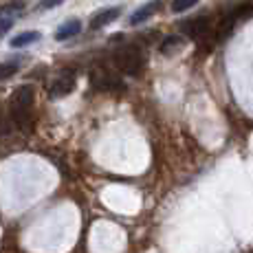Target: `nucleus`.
<instances>
[{
    "label": "nucleus",
    "instance_id": "f257e3e1",
    "mask_svg": "<svg viewBox=\"0 0 253 253\" xmlns=\"http://www.w3.org/2000/svg\"><path fill=\"white\" fill-rule=\"evenodd\" d=\"M11 119L20 130H31V110H33V88L31 86H20L11 95Z\"/></svg>",
    "mask_w": 253,
    "mask_h": 253
},
{
    "label": "nucleus",
    "instance_id": "f03ea898",
    "mask_svg": "<svg viewBox=\"0 0 253 253\" xmlns=\"http://www.w3.org/2000/svg\"><path fill=\"white\" fill-rule=\"evenodd\" d=\"M115 64L119 71H124L126 75H139L143 69V53L139 51V46L126 44L117 48L115 53Z\"/></svg>",
    "mask_w": 253,
    "mask_h": 253
},
{
    "label": "nucleus",
    "instance_id": "7ed1b4c3",
    "mask_svg": "<svg viewBox=\"0 0 253 253\" xmlns=\"http://www.w3.org/2000/svg\"><path fill=\"white\" fill-rule=\"evenodd\" d=\"M92 84L99 90H115V88H124V84L119 82V77H115L110 71L99 69L92 73Z\"/></svg>",
    "mask_w": 253,
    "mask_h": 253
},
{
    "label": "nucleus",
    "instance_id": "20e7f679",
    "mask_svg": "<svg viewBox=\"0 0 253 253\" xmlns=\"http://www.w3.org/2000/svg\"><path fill=\"white\" fill-rule=\"evenodd\" d=\"M73 88H75V73H73V71H66V73H62V75L57 77L55 82H53L51 95H53V97H64V95H69Z\"/></svg>",
    "mask_w": 253,
    "mask_h": 253
},
{
    "label": "nucleus",
    "instance_id": "39448f33",
    "mask_svg": "<svg viewBox=\"0 0 253 253\" xmlns=\"http://www.w3.org/2000/svg\"><path fill=\"white\" fill-rule=\"evenodd\" d=\"M209 31H211V20L209 18H196V20H192L187 24V33L189 38H194V40H203L205 36H209Z\"/></svg>",
    "mask_w": 253,
    "mask_h": 253
},
{
    "label": "nucleus",
    "instance_id": "423d86ee",
    "mask_svg": "<svg viewBox=\"0 0 253 253\" xmlns=\"http://www.w3.org/2000/svg\"><path fill=\"white\" fill-rule=\"evenodd\" d=\"M119 16H121V7H110V9H104V11H99V13H97V16H92L90 27H92V29H101V27H106V24L115 22Z\"/></svg>",
    "mask_w": 253,
    "mask_h": 253
},
{
    "label": "nucleus",
    "instance_id": "0eeeda50",
    "mask_svg": "<svg viewBox=\"0 0 253 253\" xmlns=\"http://www.w3.org/2000/svg\"><path fill=\"white\" fill-rule=\"evenodd\" d=\"M159 7H161V0H152V2L143 4L139 11H134L132 16H130V24H141V22H145L148 18H152L154 13H157Z\"/></svg>",
    "mask_w": 253,
    "mask_h": 253
},
{
    "label": "nucleus",
    "instance_id": "6e6552de",
    "mask_svg": "<svg viewBox=\"0 0 253 253\" xmlns=\"http://www.w3.org/2000/svg\"><path fill=\"white\" fill-rule=\"evenodd\" d=\"M80 31H82V22H80V20H69V22H64V24H62V27L55 31V40H57V42L71 40V38H75Z\"/></svg>",
    "mask_w": 253,
    "mask_h": 253
},
{
    "label": "nucleus",
    "instance_id": "1a4fd4ad",
    "mask_svg": "<svg viewBox=\"0 0 253 253\" xmlns=\"http://www.w3.org/2000/svg\"><path fill=\"white\" fill-rule=\"evenodd\" d=\"M38 40H40V33L38 31H22L11 40V46H16V48L29 46V44H33V42H38Z\"/></svg>",
    "mask_w": 253,
    "mask_h": 253
},
{
    "label": "nucleus",
    "instance_id": "9d476101",
    "mask_svg": "<svg viewBox=\"0 0 253 253\" xmlns=\"http://www.w3.org/2000/svg\"><path fill=\"white\" fill-rule=\"evenodd\" d=\"M181 38L178 36H169V38H165L163 40V44H161V53L163 55H172L174 51H178V48H181Z\"/></svg>",
    "mask_w": 253,
    "mask_h": 253
},
{
    "label": "nucleus",
    "instance_id": "9b49d317",
    "mask_svg": "<svg viewBox=\"0 0 253 253\" xmlns=\"http://www.w3.org/2000/svg\"><path fill=\"white\" fill-rule=\"evenodd\" d=\"M18 62H2L0 64V82H4V80H9V77H13L18 73Z\"/></svg>",
    "mask_w": 253,
    "mask_h": 253
},
{
    "label": "nucleus",
    "instance_id": "f8f14e48",
    "mask_svg": "<svg viewBox=\"0 0 253 253\" xmlns=\"http://www.w3.org/2000/svg\"><path fill=\"white\" fill-rule=\"evenodd\" d=\"M196 2L198 0H172V11L174 13H183V11H187V9H192Z\"/></svg>",
    "mask_w": 253,
    "mask_h": 253
},
{
    "label": "nucleus",
    "instance_id": "ddd939ff",
    "mask_svg": "<svg viewBox=\"0 0 253 253\" xmlns=\"http://www.w3.org/2000/svg\"><path fill=\"white\" fill-rule=\"evenodd\" d=\"M20 7H24V2L22 0H18V2H11V4H4L2 9H0V13H2V18L7 16V13H11V11H18Z\"/></svg>",
    "mask_w": 253,
    "mask_h": 253
},
{
    "label": "nucleus",
    "instance_id": "4468645a",
    "mask_svg": "<svg viewBox=\"0 0 253 253\" xmlns=\"http://www.w3.org/2000/svg\"><path fill=\"white\" fill-rule=\"evenodd\" d=\"M13 27V18H0V38L4 33H9V29Z\"/></svg>",
    "mask_w": 253,
    "mask_h": 253
},
{
    "label": "nucleus",
    "instance_id": "2eb2a0df",
    "mask_svg": "<svg viewBox=\"0 0 253 253\" xmlns=\"http://www.w3.org/2000/svg\"><path fill=\"white\" fill-rule=\"evenodd\" d=\"M62 2H64V0H42L40 9H44L46 11V9H53V7H57V4H62Z\"/></svg>",
    "mask_w": 253,
    "mask_h": 253
},
{
    "label": "nucleus",
    "instance_id": "dca6fc26",
    "mask_svg": "<svg viewBox=\"0 0 253 253\" xmlns=\"http://www.w3.org/2000/svg\"><path fill=\"white\" fill-rule=\"evenodd\" d=\"M7 132V117L2 115V110H0V134Z\"/></svg>",
    "mask_w": 253,
    "mask_h": 253
}]
</instances>
